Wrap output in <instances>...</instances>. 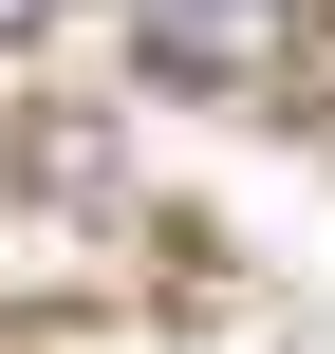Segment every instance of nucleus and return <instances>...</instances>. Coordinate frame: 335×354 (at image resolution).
I'll return each mask as SVG.
<instances>
[{
    "label": "nucleus",
    "instance_id": "nucleus-1",
    "mask_svg": "<svg viewBox=\"0 0 335 354\" xmlns=\"http://www.w3.org/2000/svg\"><path fill=\"white\" fill-rule=\"evenodd\" d=\"M131 56L186 75V93H261L298 56V0H131Z\"/></svg>",
    "mask_w": 335,
    "mask_h": 354
},
{
    "label": "nucleus",
    "instance_id": "nucleus-2",
    "mask_svg": "<svg viewBox=\"0 0 335 354\" xmlns=\"http://www.w3.org/2000/svg\"><path fill=\"white\" fill-rule=\"evenodd\" d=\"M37 19H56V0H0V37H37Z\"/></svg>",
    "mask_w": 335,
    "mask_h": 354
}]
</instances>
